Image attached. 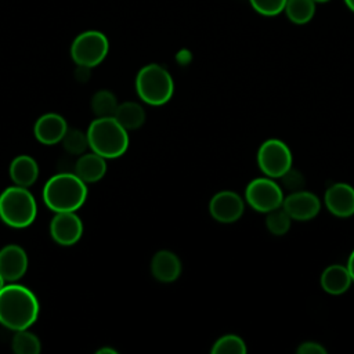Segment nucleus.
Returning <instances> with one entry per match:
<instances>
[{
	"label": "nucleus",
	"instance_id": "nucleus-1",
	"mask_svg": "<svg viewBox=\"0 0 354 354\" xmlns=\"http://www.w3.org/2000/svg\"><path fill=\"white\" fill-rule=\"evenodd\" d=\"M40 304L26 286L8 282L0 290V324L14 332L29 329L37 319Z\"/></svg>",
	"mask_w": 354,
	"mask_h": 354
},
{
	"label": "nucleus",
	"instance_id": "nucleus-2",
	"mask_svg": "<svg viewBox=\"0 0 354 354\" xmlns=\"http://www.w3.org/2000/svg\"><path fill=\"white\" fill-rule=\"evenodd\" d=\"M87 198V187L75 173L62 171L47 180L43 188V201L54 213L76 212Z\"/></svg>",
	"mask_w": 354,
	"mask_h": 354
},
{
	"label": "nucleus",
	"instance_id": "nucleus-3",
	"mask_svg": "<svg viewBox=\"0 0 354 354\" xmlns=\"http://www.w3.org/2000/svg\"><path fill=\"white\" fill-rule=\"evenodd\" d=\"M87 137L91 151L105 159L119 158L129 148V133L113 116L94 119Z\"/></svg>",
	"mask_w": 354,
	"mask_h": 354
},
{
	"label": "nucleus",
	"instance_id": "nucleus-4",
	"mask_svg": "<svg viewBox=\"0 0 354 354\" xmlns=\"http://www.w3.org/2000/svg\"><path fill=\"white\" fill-rule=\"evenodd\" d=\"M37 214L35 196L25 187L12 185L0 194V218L12 228L30 225Z\"/></svg>",
	"mask_w": 354,
	"mask_h": 354
},
{
	"label": "nucleus",
	"instance_id": "nucleus-5",
	"mask_svg": "<svg viewBox=\"0 0 354 354\" xmlns=\"http://www.w3.org/2000/svg\"><path fill=\"white\" fill-rule=\"evenodd\" d=\"M138 97L153 106L169 102L174 93V82L169 71L158 64L142 66L136 77Z\"/></svg>",
	"mask_w": 354,
	"mask_h": 354
},
{
	"label": "nucleus",
	"instance_id": "nucleus-6",
	"mask_svg": "<svg viewBox=\"0 0 354 354\" xmlns=\"http://www.w3.org/2000/svg\"><path fill=\"white\" fill-rule=\"evenodd\" d=\"M109 50L108 39L98 30H87L80 33L71 46V57L76 65L97 66L104 61Z\"/></svg>",
	"mask_w": 354,
	"mask_h": 354
},
{
	"label": "nucleus",
	"instance_id": "nucleus-7",
	"mask_svg": "<svg viewBox=\"0 0 354 354\" xmlns=\"http://www.w3.org/2000/svg\"><path fill=\"white\" fill-rule=\"evenodd\" d=\"M260 170L271 178L282 177L292 167V153L288 145L277 138L264 141L257 152Z\"/></svg>",
	"mask_w": 354,
	"mask_h": 354
},
{
	"label": "nucleus",
	"instance_id": "nucleus-8",
	"mask_svg": "<svg viewBox=\"0 0 354 354\" xmlns=\"http://www.w3.org/2000/svg\"><path fill=\"white\" fill-rule=\"evenodd\" d=\"M245 198L260 213H268L282 206L283 202L282 189L271 177L252 180L245 189Z\"/></svg>",
	"mask_w": 354,
	"mask_h": 354
},
{
	"label": "nucleus",
	"instance_id": "nucleus-9",
	"mask_svg": "<svg viewBox=\"0 0 354 354\" xmlns=\"http://www.w3.org/2000/svg\"><path fill=\"white\" fill-rule=\"evenodd\" d=\"M50 235L58 245L72 246L83 235V221L75 212L55 213L50 223Z\"/></svg>",
	"mask_w": 354,
	"mask_h": 354
},
{
	"label": "nucleus",
	"instance_id": "nucleus-10",
	"mask_svg": "<svg viewBox=\"0 0 354 354\" xmlns=\"http://www.w3.org/2000/svg\"><path fill=\"white\" fill-rule=\"evenodd\" d=\"M245 205L242 198L234 191H220L217 192L209 203V212L212 217L224 224L234 223L243 214Z\"/></svg>",
	"mask_w": 354,
	"mask_h": 354
},
{
	"label": "nucleus",
	"instance_id": "nucleus-11",
	"mask_svg": "<svg viewBox=\"0 0 354 354\" xmlns=\"http://www.w3.org/2000/svg\"><path fill=\"white\" fill-rule=\"evenodd\" d=\"M28 254L19 245L11 243L0 249V275L6 282H17L28 271Z\"/></svg>",
	"mask_w": 354,
	"mask_h": 354
},
{
	"label": "nucleus",
	"instance_id": "nucleus-12",
	"mask_svg": "<svg viewBox=\"0 0 354 354\" xmlns=\"http://www.w3.org/2000/svg\"><path fill=\"white\" fill-rule=\"evenodd\" d=\"M282 207L290 216V218L297 221H307L314 218L319 209L321 203L317 195L308 191H295L283 198Z\"/></svg>",
	"mask_w": 354,
	"mask_h": 354
},
{
	"label": "nucleus",
	"instance_id": "nucleus-13",
	"mask_svg": "<svg viewBox=\"0 0 354 354\" xmlns=\"http://www.w3.org/2000/svg\"><path fill=\"white\" fill-rule=\"evenodd\" d=\"M69 127L64 116L54 112H48L41 115L36 120L33 126V134L40 144L54 145L62 141Z\"/></svg>",
	"mask_w": 354,
	"mask_h": 354
},
{
	"label": "nucleus",
	"instance_id": "nucleus-14",
	"mask_svg": "<svg viewBox=\"0 0 354 354\" xmlns=\"http://www.w3.org/2000/svg\"><path fill=\"white\" fill-rule=\"evenodd\" d=\"M325 205L337 217L354 214V188L346 183L330 185L325 192Z\"/></svg>",
	"mask_w": 354,
	"mask_h": 354
},
{
	"label": "nucleus",
	"instance_id": "nucleus-15",
	"mask_svg": "<svg viewBox=\"0 0 354 354\" xmlns=\"http://www.w3.org/2000/svg\"><path fill=\"white\" fill-rule=\"evenodd\" d=\"M151 271L155 279L160 282H173L181 274V261L170 250H159L151 260Z\"/></svg>",
	"mask_w": 354,
	"mask_h": 354
},
{
	"label": "nucleus",
	"instance_id": "nucleus-16",
	"mask_svg": "<svg viewBox=\"0 0 354 354\" xmlns=\"http://www.w3.org/2000/svg\"><path fill=\"white\" fill-rule=\"evenodd\" d=\"M73 173L86 184L100 181L106 173V159L95 152L84 153L76 160Z\"/></svg>",
	"mask_w": 354,
	"mask_h": 354
},
{
	"label": "nucleus",
	"instance_id": "nucleus-17",
	"mask_svg": "<svg viewBox=\"0 0 354 354\" xmlns=\"http://www.w3.org/2000/svg\"><path fill=\"white\" fill-rule=\"evenodd\" d=\"M10 177L15 185L28 188L39 177V165L29 155H18L10 163Z\"/></svg>",
	"mask_w": 354,
	"mask_h": 354
},
{
	"label": "nucleus",
	"instance_id": "nucleus-18",
	"mask_svg": "<svg viewBox=\"0 0 354 354\" xmlns=\"http://www.w3.org/2000/svg\"><path fill=\"white\" fill-rule=\"evenodd\" d=\"M351 275L348 268L342 264H332L321 274V286L330 295H342L351 285Z\"/></svg>",
	"mask_w": 354,
	"mask_h": 354
},
{
	"label": "nucleus",
	"instance_id": "nucleus-19",
	"mask_svg": "<svg viewBox=\"0 0 354 354\" xmlns=\"http://www.w3.org/2000/svg\"><path fill=\"white\" fill-rule=\"evenodd\" d=\"M113 118L129 131L141 127L145 122L144 108L134 101H126L118 105Z\"/></svg>",
	"mask_w": 354,
	"mask_h": 354
},
{
	"label": "nucleus",
	"instance_id": "nucleus-20",
	"mask_svg": "<svg viewBox=\"0 0 354 354\" xmlns=\"http://www.w3.org/2000/svg\"><path fill=\"white\" fill-rule=\"evenodd\" d=\"M288 19L296 25H304L310 22L315 14L314 0H286L283 8Z\"/></svg>",
	"mask_w": 354,
	"mask_h": 354
},
{
	"label": "nucleus",
	"instance_id": "nucleus-21",
	"mask_svg": "<svg viewBox=\"0 0 354 354\" xmlns=\"http://www.w3.org/2000/svg\"><path fill=\"white\" fill-rule=\"evenodd\" d=\"M118 105L116 95L109 90H98L91 98V111L97 118L113 116Z\"/></svg>",
	"mask_w": 354,
	"mask_h": 354
},
{
	"label": "nucleus",
	"instance_id": "nucleus-22",
	"mask_svg": "<svg viewBox=\"0 0 354 354\" xmlns=\"http://www.w3.org/2000/svg\"><path fill=\"white\" fill-rule=\"evenodd\" d=\"M11 348L17 354H39L41 351L40 339L29 329L17 330L11 340Z\"/></svg>",
	"mask_w": 354,
	"mask_h": 354
},
{
	"label": "nucleus",
	"instance_id": "nucleus-23",
	"mask_svg": "<svg viewBox=\"0 0 354 354\" xmlns=\"http://www.w3.org/2000/svg\"><path fill=\"white\" fill-rule=\"evenodd\" d=\"M61 142L64 149L71 155H83L84 151L90 148L87 131L84 133L79 129H68Z\"/></svg>",
	"mask_w": 354,
	"mask_h": 354
},
{
	"label": "nucleus",
	"instance_id": "nucleus-24",
	"mask_svg": "<svg viewBox=\"0 0 354 354\" xmlns=\"http://www.w3.org/2000/svg\"><path fill=\"white\" fill-rule=\"evenodd\" d=\"M290 220L292 218L286 213V210L279 206L267 213L266 225L272 235H285L290 228Z\"/></svg>",
	"mask_w": 354,
	"mask_h": 354
},
{
	"label": "nucleus",
	"instance_id": "nucleus-25",
	"mask_svg": "<svg viewBox=\"0 0 354 354\" xmlns=\"http://www.w3.org/2000/svg\"><path fill=\"white\" fill-rule=\"evenodd\" d=\"M245 342L236 335H224L217 339L212 347V354H245Z\"/></svg>",
	"mask_w": 354,
	"mask_h": 354
},
{
	"label": "nucleus",
	"instance_id": "nucleus-26",
	"mask_svg": "<svg viewBox=\"0 0 354 354\" xmlns=\"http://www.w3.org/2000/svg\"><path fill=\"white\" fill-rule=\"evenodd\" d=\"M256 12L264 17H275L285 8L286 0H249Z\"/></svg>",
	"mask_w": 354,
	"mask_h": 354
},
{
	"label": "nucleus",
	"instance_id": "nucleus-27",
	"mask_svg": "<svg viewBox=\"0 0 354 354\" xmlns=\"http://www.w3.org/2000/svg\"><path fill=\"white\" fill-rule=\"evenodd\" d=\"M281 180H282V183H283V185L288 188V189H290L292 192H295V191H300L301 188H303V185H304V178H303V176L297 171V170H295V169H289L282 177H279Z\"/></svg>",
	"mask_w": 354,
	"mask_h": 354
},
{
	"label": "nucleus",
	"instance_id": "nucleus-28",
	"mask_svg": "<svg viewBox=\"0 0 354 354\" xmlns=\"http://www.w3.org/2000/svg\"><path fill=\"white\" fill-rule=\"evenodd\" d=\"M296 351L297 354H326V348L317 342H304Z\"/></svg>",
	"mask_w": 354,
	"mask_h": 354
},
{
	"label": "nucleus",
	"instance_id": "nucleus-29",
	"mask_svg": "<svg viewBox=\"0 0 354 354\" xmlns=\"http://www.w3.org/2000/svg\"><path fill=\"white\" fill-rule=\"evenodd\" d=\"M75 76L79 82H86L90 76V68L88 66H83V65H77L76 71H75Z\"/></svg>",
	"mask_w": 354,
	"mask_h": 354
},
{
	"label": "nucleus",
	"instance_id": "nucleus-30",
	"mask_svg": "<svg viewBox=\"0 0 354 354\" xmlns=\"http://www.w3.org/2000/svg\"><path fill=\"white\" fill-rule=\"evenodd\" d=\"M347 268H348V272L351 275V278L354 279V250L351 252L350 257H348V261H347Z\"/></svg>",
	"mask_w": 354,
	"mask_h": 354
},
{
	"label": "nucleus",
	"instance_id": "nucleus-31",
	"mask_svg": "<svg viewBox=\"0 0 354 354\" xmlns=\"http://www.w3.org/2000/svg\"><path fill=\"white\" fill-rule=\"evenodd\" d=\"M97 354H118V350L111 348V347H101L95 351Z\"/></svg>",
	"mask_w": 354,
	"mask_h": 354
},
{
	"label": "nucleus",
	"instance_id": "nucleus-32",
	"mask_svg": "<svg viewBox=\"0 0 354 354\" xmlns=\"http://www.w3.org/2000/svg\"><path fill=\"white\" fill-rule=\"evenodd\" d=\"M344 4L347 6V8H348L350 11L354 12V0H344Z\"/></svg>",
	"mask_w": 354,
	"mask_h": 354
},
{
	"label": "nucleus",
	"instance_id": "nucleus-33",
	"mask_svg": "<svg viewBox=\"0 0 354 354\" xmlns=\"http://www.w3.org/2000/svg\"><path fill=\"white\" fill-rule=\"evenodd\" d=\"M6 285V281H4V278L0 275V290H1V288Z\"/></svg>",
	"mask_w": 354,
	"mask_h": 354
},
{
	"label": "nucleus",
	"instance_id": "nucleus-34",
	"mask_svg": "<svg viewBox=\"0 0 354 354\" xmlns=\"http://www.w3.org/2000/svg\"><path fill=\"white\" fill-rule=\"evenodd\" d=\"M315 3H326V1H329V0H314Z\"/></svg>",
	"mask_w": 354,
	"mask_h": 354
}]
</instances>
